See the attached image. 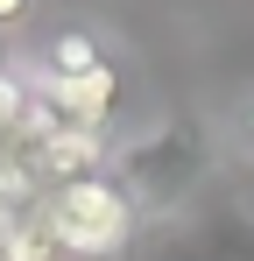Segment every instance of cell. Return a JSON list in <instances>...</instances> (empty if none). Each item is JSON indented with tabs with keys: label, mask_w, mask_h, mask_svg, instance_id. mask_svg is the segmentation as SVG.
I'll return each instance as SVG.
<instances>
[{
	"label": "cell",
	"mask_w": 254,
	"mask_h": 261,
	"mask_svg": "<svg viewBox=\"0 0 254 261\" xmlns=\"http://www.w3.org/2000/svg\"><path fill=\"white\" fill-rule=\"evenodd\" d=\"M233 148H240V155L254 163V92L240 99V113H233Z\"/></svg>",
	"instance_id": "4"
},
{
	"label": "cell",
	"mask_w": 254,
	"mask_h": 261,
	"mask_svg": "<svg viewBox=\"0 0 254 261\" xmlns=\"http://www.w3.org/2000/svg\"><path fill=\"white\" fill-rule=\"evenodd\" d=\"M205 163H212L205 127H198L191 113H169L163 127H148L141 141H127L120 155H113V176L134 191L141 212H169V205H184V198L198 191Z\"/></svg>",
	"instance_id": "2"
},
{
	"label": "cell",
	"mask_w": 254,
	"mask_h": 261,
	"mask_svg": "<svg viewBox=\"0 0 254 261\" xmlns=\"http://www.w3.org/2000/svg\"><path fill=\"white\" fill-rule=\"evenodd\" d=\"M113 43L92 36V29H57L49 43L29 57V78L36 92H49L64 113H99V99L113 92Z\"/></svg>",
	"instance_id": "3"
},
{
	"label": "cell",
	"mask_w": 254,
	"mask_h": 261,
	"mask_svg": "<svg viewBox=\"0 0 254 261\" xmlns=\"http://www.w3.org/2000/svg\"><path fill=\"white\" fill-rule=\"evenodd\" d=\"M134 191H127L113 163H85V170H64L49 184V198H42V233H49V247H64V254L78 261H106L120 254L127 240H134Z\"/></svg>",
	"instance_id": "1"
},
{
	"label": "cell",
	"mask_w": 254,
	"mask_h": 261,
	"mask_svg": "<svg viewBox=\"0 0 254 261\" xmlns=\"http://www.w3.org/2000/svg\"><path fill=\"white\" fill-rule=\"evenodd\" d=\"M21 14H29V0H0V29H14Z\"/></svg>",
	"instance_id": "5"
}]
</instances>
